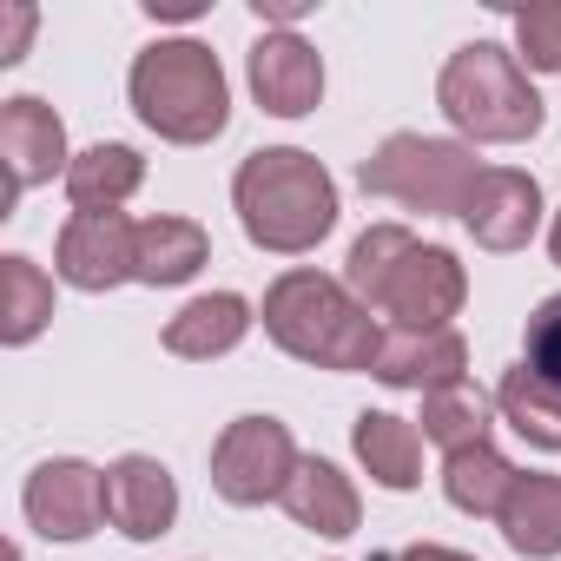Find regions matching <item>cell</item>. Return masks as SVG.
I'll list each match as a JSON object with an SVG mask.
<instances>
[{"instance_id":"obj_1","label":"cell","mask_w":561,"mask_h":561,"mask_svg":"<svg viewBox=\"0 0 561 561\" xmlns=\"http://www.w3.org/2000/svg\"><path fill=\"white\" fill-rule=\"evenodd\" d=\"M344 285L370 318H390V331H449V318L469 298V277H462L456 251L423 244L403 225H370L351 244Z\"/></svg>"},{"instance_id":"obj_2","label":"cell","mask_w":561,"mask_h":561,"mask_svg":"<svg viewBox=\"0 0 561 561\" xmlns=\"http://www.w3.org/2000/svg\"><path fill=\"white\" fill-rule=\"evenodd\" d=\"M231 205H238L244 238L257 251H277V257L318 251V238H331V225H337V185L298 146L251 152L238 165V179H231Z\"/></svg>"},{"instance_id":"obj_3","label":"cell","mask_w":561,"mask_h":561,"mask_svg":"<svg viewBox=\"0 0 561 561\" xmlns=\"http://www.w3.org/2000/svg\"><path fill=\"white\" fill-rule=\"evenodd\" d=\"M264 331L271 344L311 364V370H377L383 324L351 298V285L324 271H285L264 291Z\"/></svg>"},{"instance_id":"obj_4","label":"cell","mask_w":561,"mask_h":561,"mask_svg":"<svg viewBox=\"0 0 561 561\" xmlns=\"http://www.w3.org/2000/svg\"><path fill=\"white\" fill-rule=\"evenodd\" d=\"M133 113L172 146H211L231 119L225 67L205 41H152L133 60Z\"/></svg>"},{"instance_id":"obj_5","label":"cell","mask_w":561,"mask_h":561,"mask_svg":"<svg viewBox=\"0 0 561 561\" xmlns=\"http://www.w3.org/2000/svg\"><path fill=\"white\" fill-rule=\"evenodd\" d=\"M436 106H443V119H449L462 139H476V146H522V139H535L541 119H548V106H541V93L528 87L522 60H515L508 47H495V41H469V47L449 54L443 80H436Z\"/></svg>"},{"instance_id":"obj_6","label":"cell","mask_w":561,"mask_h":561,"mask_svg":"<svg viewBox=\"0 0 561 561\" xmlns=\"http://www.w3.org/2000/svg\"><path fill=\"white\" fill-rule=\"evenodd\" d=\"M489 165L476 159V146L462 139H430V133H390L364 165H357V185L370 198H390V205H410V211H449L462 218L476 179Z\"/></svg>"},{"instance_id":"obj_7","label":"cell","mask_w":561,"mask_h":561,"mask_svg":"<svg viewBox=\"0 0 561 561\" xmlns=\"http://www.w3.org/2000/svg\"><path fill=\"white\" fill-rule=\"evenodd\" d=\"M298 443L277 416H238L225 423L218 449H211V489L231 508H264V502H285V482L298 476Z\"/></svg>"},{"instance_id":"obj_8","label":"cell","mask_w":561,"mask_h":561,"mask_svg":"<svg viewBox=\"0 0 561 561\" xmlns=\"http://www.w3.org/2000/svg\"><path fill=\"white\" fill-rule=\"evenodd\" d=\"M54 271L73 291H113L139 271V225L126 211H73L54 244Z\"/></svg>"},{"instance_id":"obj_9","label":"cell","mask_w":561,"mask_h":561,"mask_svg":"<svg viewBox=\"0 0 561 561\" xmlns=\"http://www.w3.org/2000/svg\"><path fill=\"white\" fill-rule=\"evenodd\" d=\"M21 508L47 541H87L106 522V469H93L80 456H54L27 476Z\"/></svg>"},{"instance_id":"obj_10","label":"cell","mask_w":561,"mask_h":561,"mask_svg":"<svg viewBox=\"0 0 561 561\" xmlns=\"http://www.w3.org/2000/svg\"><path fill=\"white\" fill-rule=\"evenodd\" d=\"M0 165H8V192H0V211H8L21 192L34 185H54L67 179V126L47 100L34 93H14L8 106H0Z\"/></svg>"},{"instance_id":"obj_11","label":"cell","mask_w":561,"mask_h":561,"mask_svg":"<svg viewBox=\"0 0 561 561\" xmlns=\"http://www.w3.org/2000/svg\"><path fill=\"white\" fill-rule=\"evenodd\" d=\"M244 73H251L257 106L277 113V119H305V113H318V100H324V60H318V47H311L305 34H264V41L251 47Z\"/></svg>"},{"instance_id":"obj_12","label":"cell","mask_w":561,"mask_h":561,"mask_svg":"<svg viewBox=\"0 0 561 561\" xmlns=\"http://www.w3.org/2000/svg\"><path fill=\"white\" fill-rule=\"evenodd\" d=\"M462 225L482 251H522L541 225V185L515 165H489L462 205Z\"/></svg>"},{"instance_id":"obj_13","label":"cell","mask_w":561,"mask_h":561,"mask_svg":"<svg viewBox=\"0 0 561 561\" xmlns=\"http://www.w3.org/2000/svg\"><path fill=\"white\" fill-rule=\"evenodd\" d=\"M179 515V482L152 456H119L106 469V522L126 541H159Z\"/></svg>"},{"instance_id":"obj_14","label":"cell","mask_w":561,"mask_h":561,"mask_svg":"<svg viewBox=\"0 0 561 561\" xmlns=\"http://www.w3.org/2000/svg\"><path fill=\"white\" fill-rule=\"evenodd\" d=\"M462 370H469V344H462V331L449 324V331H383V351H377V383H390V390H443V383H462Z\"/></svg>"},{"instance_id":"obj_15","label":"cell","mask_w":561,"mask_h":561,"mask_svg":"<svg viewBox=\"0 0 561 561\" xmlns=\"http://www.w3.org/2000/svg\"><path fill=\"white\" fill-rule=\"evenodd\" d=\"M285 515H291L298 528H311V535H331V541H344V535H357V522H364V502H357V482H351L337 462H324V456H305V462H298V476L285 482Z\"/></svg>"},{"instance_id":"obj_16","label":"cell","mask_w":561,"mask_h":561,"mask_svg":"<svg viewBox=\"0 0 561 561\" xmlns=\"http://www.w3.org/2000/svg\"><path fill=\"white\" fill-rule=\"evenodd\" d=\"M251 331V305L238 291H211V298H192L172 324H165V351L185 357V364H211V357H231Z\"/></svg>"},{"instance_id":"obj_17","label":"cell","mask_w":561,"mask_h":561,"mask_svg":"<svg viewBox=\"0 0 561 561\" xmlns=\"http://www.w3.org/2000/svg\"><path fill=\"white\" fill-rule=\"evenodd\" d=\"M495 522L522 561H554L561 554V476H515Z\"/></svg>"},{"instance_id":"obj_18","label":"cell","mask_w":561,"mask_h":561,"mask_svg":"<svg viewBox=\"0 0 561 561\" xmlns=\"http://www.w3.org/2000/svg\"><path fill=\"white\" fill-rule=\"evenodd\" d=\"M211 257V238L198 218H179V211H159V218H139V271L133 285H185L198 277V264Z\"/></svg>"},{"instance_id":"obj_19","label":"cell","mask_w":561,"mask_h":561,"mask_svg":"<svg viewBox=\"0 0 561 561\" xmlns=\"http://www.w3.org/2000/svg\"><path fill=\"white\" fill-rule=\"evenodd\" d=\"M351 443H357V462L370 469V482H383V489H416L423 482V430L416 423H403L390 410H364Z\"/></svg>"},{"instance_id":"obj_20","label":"cell","mask_w":561,"mask_h":561,"mask_svg":"<svg viewBox=\"0 0 561 561\" xmlns=\"http://www.w3.org/2000/svg\"><path fill=\"white\" fill-rule=\"evenodd\" d=\"M139 185H146V159L133 146H113V139L73 152V165H67V198L80 211H119Z\"/></svg>"},{"instance_id":"obj_21","label":"cell","mask_w":561,"mask_h":561,"mask_svg":"<svg viewBox=\"0 0 561 561\" xmlns=\"http://www.w3.org/2000/svg\"><path fill=\"white\" fill-rule=\"evenodd\" d=\"M489 416H495V397L482 390V383H443V390H430L423 397V443H436L443 456H456V449H476V443H489Z\"/></svg>"},{"instance_id":"obj_22","label":"cell","mask_w":561,"mask_h":561,"mask_svg":"<svg viewBox=\"0 0 561 561\" xmlns=\"http://www.w3.org/2000/svg\"><path fill=\"white\" fill-rule=\"evenodd\" d=\"M515 462L495 449V443H476V449H456V456H443V495L462 508V515H502V502H508V489H515Z\"/></svg>"},{"instance_id":"obj_23","label":"cell","mask_w":561,"mask_h":561,"mask_svg":"<svg viewBox=\"0 0 561 561\" xmlns=\"http://www.w3.org/2000/svg\"><path fill=\"white\" fill-rule=\"evenodd\" d=\"M54 318V277L34 257H0V344H34Z\"/></svg>"},{"instance_id":"obj_24","label":"cell","mask_w":561,"mask_h":561,"mask_svg":"<svg viewBox=\"0 0 561 561\" xmlns=\"http://www.w3.org/2000/svg\"><path fill=\"white\" fill-rule=\"evenodd\" d=\"M495 410H502V423L528 443V449H561V390L554 383H541L528 364H515L508 377H502V390H495Z\"/></svg>"},{"instance_id":"obj_25","label":"cell","mask_w":561,"mask_h":561,"mask_svg":"<svg viewBox=\"0 0 561 561\" xmlns=\"http://www.w3.org/2000/svg\"><path fill=\"white\" fill-rule=\"evenodd\" d=\"M515 60L528 73H561V0L515 14Z\"/></svg>"},{"instance_id":"obj_26","label":"cell","mask_w":561,"mask_h":561,"mask_svg":"<svg viewBox=\"0 0 561 561\" xmlns=\"http://www.w3.org/2000/svg\"><path fill=\"white\" fill-rule=\"evenodd\" d=\"M522 364H528V370H535L541 383H554V390H561V291L535 305V318H528V351H522Z\"/></svg>"},{"instance_id":"obj_27","label":"cell","mask_w":561,"mask_h":561,"mask_svg":"<svg viewBox=\"0 0 561 561\" xmlns=\"http://www.w3.org/2000/svg\"><path fill=\"white\" fill-rule=\"evenodd\" d=\"M34 8H8V27H0V67H14L21 54H27V41H34Z\"/></svg>"},{"instance_id":"obj_28","label":"cell","mask_w":561,"mask_h":561,"mask_svg":"<svg viewBox=\"0 0 561 561\" xmlns=\"http://www.w3.org/2000/svg\"><path fill=\"white\" fill-rule=\"evenodd\" d=\"M257 21H277V34H291L305 21V8H298V0H257Z\"/></svg>"},{"instance_id":"obj_29","label":"cell","mask_w":561,"mask_h":561,"mask_svg":"<svg viewBox=\"0 0 561 561\" xmlns=\"http://www.w3.org/2000/svg\"><path fill=\"white\" fill-rule=\"evenodd\" d=\"M390 561H476V554L443 548V541H416V548H403V554H390Z\"/></svg>"},{"instance_id":"obj_30","label":"cell","mask_w":561,"mask_h":561,"mask_svg":"<svg viewBox=\"0 0 561 561\" xmlns=\"http://www.w3.org/2000/svg\"><path fill=\"white\" fill-rule=\"evenodd\" d=\"M548 251H554V264H561V211H554V225H548Z\"/></svg>"}]
</instances>
